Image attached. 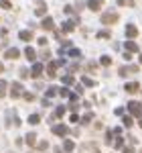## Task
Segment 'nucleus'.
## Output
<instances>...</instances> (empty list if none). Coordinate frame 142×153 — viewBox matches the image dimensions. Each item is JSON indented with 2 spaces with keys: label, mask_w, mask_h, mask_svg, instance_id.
Returning <instances> with one entry per match:
<instances>
[{
  "label": "nucleus",
  "mask_w": 142,
  "mask_h": 153,
  "mask_svg": "<svg viewBox=\"0 0 142 153\" xmlns=\"http://www.w3.org/2000/svg\"><path fill=\"white\" fill-rule=\"evenodd\" d=\"M116 21H118V12H104V14H102V23L104 25H114L116 23Z\"/></svg>",
  "instance_id": "nucleus-1"
},
{
  "label": "nucleus",
  "mask_w": 142,
  "mask_h": 153,
  "mask_svg": "<svg viewBox=\"0 0 142 153\" xmlns=\"http://www.w3.org/2000/svg\"><path fill=\"white\" fill-rule=\"evenodd\" d=\"M23 94H24L23 84H20V82H12V86H10V96H12V98H18V96H23Z\"/></svg>",
  "instance_id": "nucleus-2"
},
{
  "label": "nucleus",
  "mask_w": 142,
  "mask_h": 153,
  "mask_svg": "<svg viewBox=\"0 0 142 153\" xmlns=\"http://www.w3.org/2000/svg\"><path fill=\"white\" fill-rule=\"evenodd\" d=\"M128 110H130L134 117H140L142 114V102H136V100L128 102Z\"/></svg>",
  "instance_id": "nucleus-3"
},
{
  "label": "nucleus",
  "mask_w": 142,
  "mask_h": 153,
  "mask_svg": "<svg viewBox=\"0 0 142 153\" xmlns=\"http://www.w3.org/2000/svg\"><path fill=\"white\" fill-rule=\"evenodd\" d=\"M53 133H55L57 137H65V135H69V127H65V125H55V127H53Z\"/></svg>",
  "instance_id": "nucleus-4"
},
{
  "label": "nucleus",
  "mask_w": 142,
  "mask_h": 153,
  "mask_svg": "<svg viewBox=\"0 0 142 153\" xmlns=\"http://www.w3.org/2000/svg\"><path fill=\"white\" fill-rule=\"evenodd\" d=\"M104 6V0H87V8L89 10H100Z\"/></svg>",
  "instance_id": "nucleus-5"
},
{
  "label": "nucleus",
  "mask_w": 142,
  "mask_h": 153,
  "mask_svg": "<svg viewBox=\"0 0 142 153\" xmlns=\"http://www.w3.org/2000/svg\"><path fill=\"white\" fill-rule=\"evenodd\" d=\"M124 90H126L128 94H134V92H138V90H140V84H138V82H130V84H126V86H124Z\"/></svg>",
  "instance_id": "nucleus-6"
},
{
  "label": "nucleus",
  "mask_w": 142,
  "mask_h": 153,
  "mask_svg": "<svg viewBox=\"0 0 142 153\" xmlns=\"http://www.w3.org/2000/svg\"><path fill=\"white\" fill-rule=\"evenodd\" d=\"M18 55H20V51H18L16 47H10V49H6V53H4V57H6V59H16Z\"/></svg>",
  "instance_id": "nucleus-7"
},
{
  "label": "nucleus",
  "mask_w": 142,
  "mask_h": 153,
  "mask_svg": "<svg viewBox=\"0 0 142 153\" xmlns=\"http://www.w3.org/2000/svg\"><path fill=\"white\" fill-rule=\"evenodd\" d=\"M59 65H57V61H49L47 63V76L49 78H55V70H57Z\"/></svg>",
  "instance_id": "nucleus-8"
},
{
  "label": "nucleus",
  "mask_w": 142,
  "mask_h": 153,
  "mask_svg": "<svg viewBox=\"0 0 142 153\" xmlns=\"http://www.w3.org/2000/svg\"><path fill=\"white\" fill-rule=\"evenodd\" d=\"M138 35V29H136V27H134V25H128V27H126V37H128V39H134V37Z\"/></svg>",
  "instance_id": "nucleus-9"
},
{
  "label": "nucleus",
  "mask_w": 142,
  "mask_h": 153,
  "mask_svg": "<svg viewBox=\"0 0 142 153\" xmlns=\"http://www.w3.org/2000/svg\"><path fill=\"white\" fill-rule=\"evenodd\" d=\"M41 27H43L45 31H51V29L55 27V23H53V19H51V16H45V19H43V23H41Z\"/></svg>",
  "instance_id": "nucleus-10"
},
{
  "label": "nucleus",
  "mask_w": 142,
  "mask_h": 153,
  "mask_svg": "<svg viewBox=\"0 0 142 153\" xmlns=\"http://www.w3.org/2000/svg\"><path fill=\"white\" fill-rule=\"evenodd\" d=\"M43 70H45V68H43V63H35V65H33V70H31L33 78H39V76L43 74Z\"/></svg>",
  "instance_id": "nucleus-11"
},
{
  "label": "nucleus",
  "mask_w": 142,
  "mask_h": 153,
  "mask_svg": "<svg viewBox=\"0 0 142 153\" xmlns=\"http://www.w3.org/2000/svg\"><path fill=\"white\" fill-rule=\"evenodd\" d=\"M75 23H77V19H73V21H67V23H63V33H69V31H73V27H75Z\"/></svg>",
  "instance_id": "nucleus-12"
},
{
  "label": "nucleus",
  "mask_w": 142,
  "mask_h": 153,
  "mask_svg": "<svg viewBox=\"0 0 142 153\" xmlns=\"http://www.w3.org/2000/svg\"><path fill=\"white\" fill-rule=\"evenodd\" d=\"M63 149H65V153H71L75 149V143L71 141V139H65V141H63Z\"/></svg>",
  "instance_id": "nucleus-13"
},
{
  "label": "nucleus",
  "mask_w": 142,
  "mask_h": 153,
  "mask_svg": "<svg viewBox=\"0 0 142 153\" xmlns=\"http://www.w3.org/2000/svg\"><path fill=\"white\" fill-rule=\"evenodd\" d=\"M24 55H26L29 61H35V59H37V53H35V49H33V47H26V49H24Z\"/></svg>",
  "instance_id": "nucleus-14"
},
{
  "label": "nucleus",
  "mask_w": 142,
  "mask_h": 153,
  "mask_svg": "<svg viewBox=\"0 0 142 153\" xmlns=\"http://www.w3.org/2000/svg\"><path fill=\"white\" fill-rule=\"evenodd\" d=\"M138 51V45L134 41H126V53H136Z\"/></svg>",
  "instance_id": "nucleus-15"
},
{
  "label": "nucleus",
  "mask_w": 142,
  "mask_h": 153,
  "mask_svg": "<svg viewBox=\"0 0 142 153\" xmlns=\"http://www.w3.org/2000/svg\"><path fill=\"white\" fill-rule=\"evenodd\" d=\"M35 14H39V16L47 14V4H45V2H39V6H37V12H35Z\"/></svg>",
  "instance_id": "nucleus-16"
},
{
  "label": "nucleus",
  "mask_w": 142,
  "mask_h": 153,
  "mask_svg": "<svg viewBox=\"0 0 142 153\" xmlns=\"http://www.w3.org/2000/svg\"><path fill=\"white\" fill-rule=\"evenodd\" d=\"M24 141H26V145H31V147H33V145L37 143V135H35V133H29V135L24 137Z\"/></svg>",
  "instance_id": "nucleus-17"
},
{
  "label": "nucleus",
  "mask_w": 142,
  "mask_h": 153,
  "mask_svg": "<svg viewBox=\"0 0 142 153\" xmlns=\"http://www.w3.org/2000/svg\"><path fill=\"white\" fill-rule=\"evenodd\" d=\"M18 37H20L23 41H31V39H33V31H20Z\"/></svg>",
  "instance_id": "nucleus-18"
},
{
  "label": "nucleus",
  "mask_w": 142,
  "mask_h": 153,
  "mask_svg": "<svg viewBox=\"0 0 142 153\" xmlns=\"http://www.w3.org/2000/svg\"><path fill=\"white\" fill-rule=\"evenodd\" d=\"M65 110H67L65 106H57V108H55V114H53V118H61L63 114H65Z\"/></svg>",
  "instance_id": "nucleus-19"
},
{
  "label": "nucleus",
  "mask_w": 142,
  "mask_h": 153,
  "mask_svg": "<svg viewBox=\"0 0 142 153\" xmlns=\"http://www.w3.org/2000/svg\"><path fill=\"white\" fill-rule=\"evenodd\" d=\"M29 123H31V125H39V123H41V114H31V117H29Z\"/></svg>",
  "instance_id": "nucleus-20"
},
{
  "label": "nucleus",
  "mask_w": 142,
  "mask_h": 153,
  "mask_svg": "<svg viewBox=\"0 0 142 153\" xmlns=\"http://www.w3.org/2000/svg\"><path fill=\"white\" fill-rule=\"evenodd\" d=\"M114 147H116V149H122V147H124V139H122L120 135H116V141H114Z\"/></svg>",
  "instance_id": "nucleus-21"
},
{
  "label": "nucleus",
  "mask_w": 142,
  "mask_h": 153,
  "mask_svg": "<svg viewBox=\"0 0 142 153\" xmlns=\"http://www.w3.org/2000/svg\"><path fill=\"white\" fill-rule=\"evenodd\" d=\"M37 145V149H39V151H47V147H49V143L47 141H41V143H35Z\"/></svg>",
  "instance_id": "nucleus-22"
},
{
  "label": "nucleus",
  "mask_w": 142,
  "mask_h": 153,
  "mask_svg": "<svg viewBox=\"0 0 142 153\" xmlns=\"http://www.w3.org/2000/svg\"><path fill=\"white\" fill-rule=\"evenodd\" d=\"M100 63H102V65H110V63H112L110 55H102V57H100Z\"/></svg>",
  "instance_id": "nucleus-23"
},
{
  "label": "nucleus",
  "mask_w": 142,
  "mask_h": 153,
  "mask_svg": "<svg viewBox=\"0 0 142 153\" xmlns=\"http://www.w3.org/2000/svg\"><path fill=\"white\" fill-rule=\"evenodd\" d=\"M57 94H59V96H63V98H69V96H71V92L67 90V88H61V90H57Z\"/></svg>",
  "instance_id": "nucleus-24"
},
{
  "label": "nucleus",
  "mask_w": 142,
  "mask_h": 153,
  "mask_svg": "<svg viewBox=\"0 0 142 153\" xmlns=\"http://www.w3.org/2000/svg\"><path fill=\"white\" fill-rule=\"evenodd\" d=\"M2 96H6V82L4 80H0V98Z\"/></svg>",
  "instance_id": "nucleus-25"
},
{
  "label": "nucleus",
  "mask_w": 142,
  "mask_h": 153,
  "mask_svg": "<svg viewBox=\"0 0 142 153\" xmlns=\"http://www.w3.org/2000/svg\"><path fill=\"white\" fill-rule=\"evenodd\" d=\"M81 82H83V86H87V88H91V86H94V80H91V78H83V80H81Z\"/></svg>",
  "instance_id": "nucleus-26"
},
{
  "label": "nucleus",
  "mask_w": 142,
  "mask_h": 153,
  "mask_svg": "<svg viewBox=\"0 0 142 153\" xmlns=\"http://www.w3.org/2000/svg\"><path fill=\"white\" fill-rule=\"evenodd\" d=\"M69 55H71V57H79V55H81V53H79V49L71 47V49H69Z\"/></svg>",
  "instance_id": "nucleus-27"
},
{
  "label": "nucleus",
  "mask_w": 142,
  "mask_h": 153,
  "mask_svg": "<svg viewBox=\"0 0 142 153\" xmlns=\"http://www.w3.org/2000/svg\"><path fill=\"white\" fill-rule=\"evenodd\" d=\"M47 96H49V98H51V96H57V88H55V86H51V88L47 90Z\"/></svg>",
  "instance_id": "nucleus-28"
},
{
  "label": "nucleus",
  "mask_w": 142,
  "mask_h": 153,
  "mask_svg": "<svg viewBox=\"0 0 142 153\" xmlns=\"http://www.w3.org/2000/svg\"><path fill=\"white\" fill-rule=\"evenodd\" d=\"M63 84H65V86H71V84H73V76H65V78H63Z\"/></svg>",
  "instance_id": "nucleus-29"
},
{
  "label": "nucleus",
  "mask_w": 142,
  "mask_h": 153,
  "mask_svg": "<svg viewBox=\"0 0 142 153\" xmlns=\"http://www.w3.org/2000/svg\"><path fill=\"white\" fill-rule=\"evenodd\" d=\"M118 4L120 6H132L134 2H132V0H118Z\"/></svg>",
  "instance_id": "nucleus-30"
},
{
  "label": "nucleus",
  "mask_w": 142,
  "mask_h": 153,
  "mask_svg": "<svg viewBox=\"0 0 142 153\" xmlns=\"http://www.w3.org/2000/svg\"><path fill=\"white\" fill-rule=\"evenodd\" d=\"M91 118H94V114H91V112H89V114H85V117L81 118V123H83V125H87V123H89V120H91Z\"/></svg>",
  "instance_id": "nucleus-31"
},
{
  "label": "nucleus",
  "mask_w": 142,
  "mask_h": 153,
  "mask_svg": "<svg viewBox=\"0 0 142 153\" xmlns=\"http://www.w3.org/2000/svg\"><path fill=\"white\" fill-rule=\"evenodd\" d=\"M124 127H128V129L132 127V117H124Z\"/></svg>",
  "instance_id": "nucleus-32"
},
{
  "label": "nucleus",
  "mask_w": 142,
  "mask_h": 153,
  "mask_svg": "<svg viewBox=\"0 0 142 153\" xmlns=\"http://www.w3.org/2000/svg\"><path fill=\"white\" fill-rule=\"evenodd\" d=\"M0 6H2V8H10V2H8V0H2Z\"/></svg>",
  "instance_id": "nucleus-33"
},
{
  "label": "nucleus",
  "mask_w": 142,
  "mask_h": 153,
  "mask_svg": "<svg viewBox=\"0 0 142 153\" xmlns=\"http://www.w3.org/2000/svg\"><path fill=\"white\" fill-rule=\"evenodd\" d=\"M97 37H100V39H104V37H110V33H108V31H100Z\"/></svg>",
  "instance_id": "nucleus-34"
},
{
  "label": "nucleus",
  "mask_w": 142,
  "mask_h": 153,
  "mask_svg": "<svg viewBox=\"0 0 142 153\" xmlns=\"http://www.w3.org/2000/svg\"><path fill=\"white\" fill-rule=\"evenodd\" d=\"M130 71V68H120V76H126Z\"/></svg>",
  "instance_id": "nucleus-35"
},
{
  "label": "nucleus",
  "mask_w": 142,
  "mask_h": 153,
  "mask_svg": "<svg viewBox=\"0 0 142 153\" xmlns=\"http://www.w3.org/2000/svg\"><path fill=\"white\" fill-rule=\"evenodd\" d=\"M122 151L124 153H134V147H122Z\"/></svg>",
  "instance_id": "nucleus-36"
},
{
  "label": "nucleus",
  "mask_w": 142,
  "mask_h": 153,
  "mask_svg": "<svg viewBox=\"0 0 142 153\" xmlns=\"http://www.w3.org/2000/svg\"><path fill=\"white\" fill-rule=\"evenodd\" d=\"M24 100H29V102H33V100H35V96H33V94H24Z\"/></svg>",
  "instance_id": "nucleus-37"
},
{
  "label": "nucleus",
  "mask_w": 142,
  "mask_h": 153,
  "mask_svg": "<svg viewBox=\"0 0 142 153\" xmlns=\"http://www.w3.org/2000/svg\"><path fill=\"white\" fill-rule=\"evenodd\" d=\"M140 65H142V53H140Z\"/></svg>",
  "instance_id": "nucleus-38"
},
{
  "label": "nucleus",
  "mask_w": 142,
  "mask_h": 153,
  "mask_svg": "<svg viewBox=\"0 0 142 153\" xmlns=\"http://www.w3.org/2000/svg\"><path fill=\"white\" fill-rule=\"evenodd\" d=\"M140 127H142V114H140Z\"/></svg>",
  "instance_id": "nucleus-39"
},
{
  "label": "nucleus",
  "mask_w": 142,
  "mask_h": 153,
  "mask_svg": "<svg viewBox=\"0 0 142 153\" xmlns=\"http://www.w3.org/2000/svg\"><path fill=\"white\" fill-rule=\"evenodd\" d=\"M2 70H4V68H2V63H0V71H2Z\"/></svg>",
  "instance_id": "nucleus-40"
},
{
  "label": "nucleus",
  "mask_w": 142,
  "mask_h": 153,
  "mask_svg": "<svg viewBox=\"0 0 142 153\" xmlns=\"http://www.w3.org/2000/svg\"><path fill=\"white\" fill-rule=\"evenodd\" d=\"M95 153H100V151H97V149H95Z\"/></svg>",
  "instance_id": "nucleus-41"
}]
</instances>
